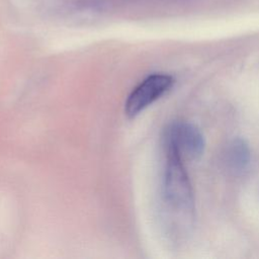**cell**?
<instances>
[{"instance_id":"1","label":"cell","mask_w":259,"mask_h":259,"mask_svg":"<svg viewBox=\"0 0 259 259\" xmlns=\"http://www.w3.org/2000/svg\"><path fill=\"white\" fill-rule=\"evenodd\" d=\"M165 167L162 183L163 201L173 212L191 218L194 211V197L183 158L169 143L164 142Z\"/></svg>"},{"instance_id":"2","label":"cell","mask_w":259,"mask_h":259,"mask_svg":"<svg viewBox=\"0 0 259 259\" xmlns=\"http://www.w3.org/2000/svg\"><path fill=\"white\" fill-rule=\"evenodd\" d=\"M174 84L172 76L167 74H152L141 81L128 94L124 102V112L128 117H135L152 103L168 92Z\"/></svg>"},{"instance_id":"3","label":"cell","mask_w":259,"mask_h":259,"mask_svg":"<svg viewBox=\"0 0 259 259\" xmlns=\"http://www.w3.org/2000/svg\"><path fill=\"white\" fill-rule=\"evenodd\" d=\"M164 142L171 144L182 156L196 160L204 151V138L200 130L191 122L177 121L168 125L164 134Z\"/></svg>"},{"instance_id":"4","label":"cell","mask_w":259,"mask_h":259,"mask_svg":"<svg viewBox=\"0 0 259 259\" xmlns=\"http://www.w3.org/2000/svg\"><path fill=\"white\" fill-rule=\"evenodd\" d=\"M226 158L227 164L233 172H243L249 166L251 159V151L249 145L244 139H234L228 146Z\"/></svg>"}]
</instances>
